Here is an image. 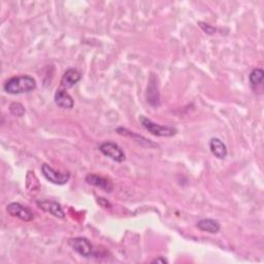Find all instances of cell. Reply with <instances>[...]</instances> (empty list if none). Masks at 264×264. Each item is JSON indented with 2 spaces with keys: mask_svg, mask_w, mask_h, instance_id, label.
<instances>
[{
  "mask_svg": "<svg viewBox=\"0 0 264 264\" xmlns=\"http://www.w3.org/2000/svg\"><path fill=\"white\" fill-rule=\"evenodd\" d=\"M36 88L35 80L30 76H18L9 79L4 84V90L12 95L32 92Z\"/></svg>",
  "mask_w": 264,
  "mask_h": 264,
  "instance_id": "1",
  "label": "cell"
},
{
  "mask_svg": "<svg viewBox=\"0 0 264 264\" xmlns=\"http://www.w3.org/2000/svg\"><path fill=\"white\" fill-rule=\"evenodd\" d=\"M139 121L141 123V125L143 126L144 129L148 130L151 134L155 135V136H160V137H170L177 134L178 130L170 127V126H162L159 125L155 122H153L152 120L148 119L144 116H140L139 117Z\"/></svg>",
  "mask_w": 264,
  "mask_h": 264,
  "instance_id": "2",
  "label": "cell"
},
{
  "mask_svg": "<svg viewBox=\"0 0 264 264\" xmlns=\"http://www.w3.org/2000/svg\"><path fill=\"white\" fill-rule=\"evenodd\" d=\"M69 246L72 248L73 251H76L79 255H81L84 258H90L95 256L94 248L91 244V242L83 237L72 238L68 242Z\"/></svg>",
  "mask_w": 264,
  "mask_h": 264,
  "instance_id": "3",
  "label": "cell"
},
{
  "mask_svg": "<svg viewBox=\"0 0 264 264\" xmlns=\"http://www.w3.org/2000/svg\"><path fill=\"white\" fill-rule=\"evenodd\" d=\"M99 151L115 162L122 163L125 160V153L119 144L111 141H104L99 145Z\"/></svg>",
  "mask_w": 264,
  "mask_h": 264,
  "instance_id": "4",
  "label": "cell"
},
{
  "mask_svg": "<svg viewBox=\"0 0 264 264\" xmlns=\"http://www.w3.org/2000/svg\"><path fill=\"white\" fill-rule=\"evenodd\" d=\"M42 172L44 174V177L52 184L55 185H65L68 183L70 180V173L69 172H59L55 170L53 167H51L48 164H43L42 166Z\"/></svg>",
  "mask_w": 264,
  "mask_h": 264,
  "instance_id": "5",
  "label": "cell"
},
{
  "mask_svg": "<svg viewBox=\"0 0 264 264\" xmlns=\"http://www.w3.org/2000/svg\"><path fill=\"white\" fill-rule=\"evenodd\" d=\"M7 212L12 217L18 218L25 222H31L34 218L32 211L19 202H12V203L8 204Z\"/></svg>",
  "mask_w": 264,
  "mask_h": 264,
  "instance_id": "6",
  "label": "cell"
},
{
  "mask_svg": "<svg viewBox=\"0 0 264 264\" xmlns=\"http://www.w3.org/2000/svg\"><path fill=\"white\" fill-rule=\"evenodd\" d=\"M145 97H146V101H148V103L153 107L160 106V93L158 88V82L154 73L150 76L149 84L148 87H146Z\"/></svg>",
  "mask_w": 264,
  "mask_h": 264,
  "instance_id": "7",
  "label": "cell"
},
{
  "mask_svg": "<svg viewBox=\"0 0 264 264\" xmlns=\"http://www.w3.org/2000/svg\"><path fill=\"white\" fill-rule=\"evenodd\" d=\"M36 204L41 210L51 214L56 218H59V219L65 218V213L60 203H58L54 200H37Z\"/></svg>",
  "mask_w": 264,
  "mask_h": 264,
  "instance_id": "8",
  "label": "cell"
},
{
  "mask_svg": "<svg viewBox=\"0 0 264 264\" xmlns=\"http://www.w3.org/2000/svg\"><path fill=\"white\" fill-rule=\"evenodd\" d=\"M86 182L89 185L100 188L103 191L108 192V193H110L114 190V184L111 183L110 180L103 178V177H100V175H97V174H94V173L88 174L86 177Z\"/></svg>",
  "mask_w": 264,
  "mask_h": 264,
  "instance_id": "9",
  "label": "cell"
},
{
  "mask_svg": "<svg viewBox=\"0 0 264 264\" xmlns=\"http://www.w3.org/2000/svg\"><path fill=\"white\" fill-rule=\"evenodd\" d=\"M82 79V74L79 70L74 69V68H69L67 69L60 82V88L63 90H67L72 88L77 83H79Z\"/></svg>",
  "mask_w": 264,
  "mask_h": 264,
  "instance_id": "10",
  "label": "cell"
},
{
  "mask_svg": "<svg viewBox=\"0 0 264 264\" xmlns=\"http://www.w3.org/2000/svg\"><path fill=\"white\" fill-rule=\"evenodd\" d=\"M54 99H55V103L61 108L71 109L74 105V101L72 97L66 92V90H63L61 88H59L55 93Z\"/></svg>",
  "mask_w": 264,
  "mask_h": 264,
  "instance_id": "11",
  "label": "cell"
},
{
  "mask_svg": "<svg viewBox=\"0 0 264 264\" xmlns=\"http://www.w3.org/2000/svg\"><path fill=\"white\" fill-rule=\"evenodd\" d=\"M210 150L212 152V154L218 158V159H225L227 154H228V151H227V146L226 144L220 139V138H217V137H214L210 140Z\"/></svg>",
  "mask_w": 264,
  "mask_h": 264,
  "instance_id": "12",
  "label": "cell"
},
{
  "mask_svg": "<svg viewBox=\"0 0 264 264\" xmlns=\"http://www.w3.org/2000/svg\"><path fill=\"white\" fill-rule=\"evenodd\" d=\"M197 228L201 231L209 233H218L221 229V225L214 219H202L197 222Z\"/></svg>",
  "mask_w": 264,
  "mask_h": 264,
  "instance_id": "13",
  "label": "cell"
},
{
  "mask_svg": "<svg viewBox=\"0 0 264 264\" xmlns=\"http://www.w3.org/2000/svg\"><path fill=\"white\" fill-rule=\"evenodd\" d=\"M117 132H118V133L121 134V135L133 137V140L137 141L140 145H146V146H149V148H155V146H156V143L150 141L149 139H146L145 137H143V136H141V135H137V134H135V133H133V132H131V131L125 129V128H123V127L117 128Z\"/></svg>",
  "mask_w": 264,
  "mask_h": 264,
  "instance_id": "14",
  "label": "cell"
},
{
  "mask_svg": "<svg viewBox=\"0 0 264 264\" xmlns=\"http://www.w3.org/2000/svg\"><path fill=\"white\" fill-rule=\"evenodd\" d=\"M263 80H264V71L261 68H254L249 74L250 86L255 91L259 87H262Z\"/></svg>",
  "mask_w": 264,
  "mask_h": 264,
  "instance_id": "15",
  "label": "cell"
},
{
  "mask_svg": "<svg viewBox=\"0 0 264 264\" xmlns=\"http://www.w3.org/2000/svg\"><path fill=\"white\" fill-rule=\"evenodd\" d=\"M10 111H11L14 116L22 117V116L25 115L26 109H25L24 105L21 104L20 102H13V103L10 105Z\"/></svg>",
  "mask_w": 264,
  "mask_h": 264,
  "instance_id": "16",
  "label": "cell"
},
{
  "mask_svg": "<svg viewBox=\"0 0 264 264\" xmlns=\"http://www.w3.org/2000/svg\"><path fill=\"white\" fill-rule=\"evenodd\" d=\"M198 25H199V27L202 29V30L207 33V34H209V35H213V34H215V32H216V28L215 27H213V26H211V25H209V24H205V23H203V22H199L198 23Z\"/></svg>",
  "mask_w": 264,
  "mask_h": 264,
  "instance_id": "17",
  "label": "cell"
},
{
  "mask_svg": "<svg viewBox=\"0 0 264 264\" xmlns=\"http://www.w3.org/2000/svg\"><path fill=\"white\" fill-rule=\"evenodd\" d=\"M97 201H98V203H99L100 205H102L103 208H110V207H111L110 203H109L107 200H105L104 198H102V197H98Z\"/></svg>",
  "mask_w": 264,
  "mask_h": 264,
  "instance_id": "18",
  "label": "cell"
},
{
  "mask_svg": "<svg viewBox=\"0 0 264 264\" xmlns=\"http://www.w3.org/2000/svg\"><path fill=\"white\" fill-rule=\"evenodd\" d=\"M152 263H162V264H165V263H168V261L164 257L159 256L158 258H155L154 260H152Z\"/></svg>",
  "mask_w": 264,
  "mask_h": 264,
  "instance_id": "19",
  "label": "cell"
}]
</instances>
